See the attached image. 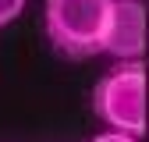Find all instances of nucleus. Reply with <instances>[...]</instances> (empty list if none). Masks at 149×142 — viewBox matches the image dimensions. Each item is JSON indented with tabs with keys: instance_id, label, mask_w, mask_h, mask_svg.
<instances>
[{
	"instance_id": "obj_1",
	"label": "nucleus",
	"mask_w": 149,
	"mask_h": 142,
	"mask_svg": "<svg viewBox=\"0 0 149 142\" xmlns=\"http://www.w3.org/2000/svg\"><path fill=\"white\" fill-rule=\"evenodd\" d=\"M114 0H46L43 32L50 50L64 61H89L103 53L107 18Z\"/></svg>"
},
{
	"instance_id": "obj_3",
	"label": "nucleus",
	"mask_w": 149,
	"mask_h": 142,
	"mask_svg": "<svg viewBox=\"0 0 149 142\" xmlns=\"http://www.w3.org/2000/svg\"><path fill=\"white\" fill-rule=\"evenodd\" d=\"M103 53H110L117 64L142 61L146 53V4L142 0H114L110 4Z\"/></svg>"
},
{
	"instance_id": "obj_2",
	"label": "nucleus",
	"mask_w": 149,
	"mask_h": 142,
	"mask_svg": "<svg viewBox=\"0 0 149 142\" xmlns=\"http://www.w3.org/2000/svg\"><path fill=\"white\" fill-rule=\"evenodd\" d=\"M92 110L110 132L142 139L146 135V64H114L92 89Z\"/></svg>"
},
{
	"instance_id": "obj_5",
	"label": "nucleus",
	"mask_w": 149,
	"mask_h": 142,
	"mask_svg": "<svg viewBox=\"0 0 149 142\" xmlns=\"http://www.w3.org/2000/svg\"><path fill=\"white\" fill-rule=\"evenodd\" d=\"M89 142H142V139H132V135H121V132H100L96 139Z\"/></svg>"
},
{
	"instance_id": "obj_4",
	"label": "nucleus",
	"mask_w": 149,
	"mask_h": 142,
	"mask_svg": "<svg viewBox=\"0 0 149 142\" xmlns=\"http://www.w3.org/2000/svg\"><path fill=\"white\" fill-rule=\"evenodd\" d=\"M25 4H29V0H0V29L11 25L14 18L25 11Z\"/></svg>"
}]
</instances>
